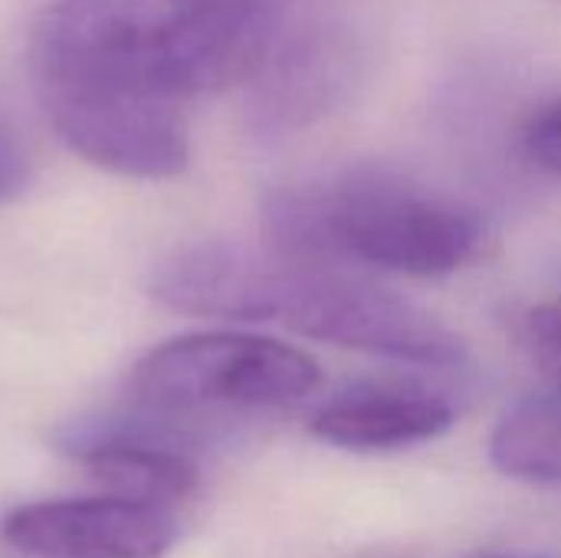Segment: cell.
Instances as JSON below:
<instances>
[{"instance_id": "6da1fadb", "label": "cell", "mask_w": 561, "mask_h": 558, "mask_svg": "<svg viewBox=\"0 0 561 558\" xmlns=\"http://www.w3.org/2000/svg\"><path fill=\"white\" fill-rule=\"evenodd\" d=\"M293 0H56L30 39L56 135L95 168L161 181L187 168V102L250 82Z\"/></svg>"}, {"instance_id": "7a4b0ae2", "label": "cell", "mask_w": 561, "mask_h": 558, "mask_svg": "<svg viewBox=\"0 0 561 558\" xmlns=\"http://www.w3.org/2000/svg\"><path fill=\"white\" fill-rule=\"evenodd\" d=\"M263 230L270 250L289 263H362L401 276L457 273L486 243L473 207L381 168L270 191Z\"/></svg>"}, {"instance_id": "3957f363", "label": "cell", "mask_w": 561, "mask_h": 558, "mask_svg": "<svg viewBox=\"0 0 561 558\" xmlns=\"http://www.w3.org/2000/svg\"><path fill=\"white\" fill-rule=\"evenodd\" d=\"M319 365L296 345L250 332H194L151 349L128 378L135 408L181 428L194 418L263 414L306 401Z\"/></svg>"}, {"instance_id": "277c9868", "label": "cell", "mask_w": 561, "mask_h": 558, "mask_svg": "<svg viewBox=\"0 0 561 558\" xmlns=\"http://www.w3.org/2000/svg\"><path fill=\"white\" fill-rule=\"evenodd\" d=\"M276 322L325 345L427 368H454L467 358L463 339L437 316L339 266L283 260Z\"/></svg>"}, {"instance_id": "5b68a950", "label": "cell", "mask_w": 561, "mask_h": 558, "mask_svg": "<svg viewBox=\"0 0 561 558\" xmlns=\"http://www.w3.org/2000/svg\"><path fill=\"white\" fill-rule=\"evenodd\" d=\"M3 539L36 558H164L178 536V510L118 493L66 497L16 506L0 523Z\"/></svg>"}, {"instance_id": "8992f818", "label": "cell", "mask_w": 561, "mask_h": 558, "mask_svg": "<svg viewBox=\"0 0 561 558\" xmlns=\"http://www.w3.org/2000/svg\"><path fill=\"white\" fill-rule=\"evenodd\" d=\"M362 76V46L348 26L309 23L279 33L250 79V115L266 135L296 132L332 115Z\"/></svg>"}, {"instance_id": "52a82bcc", "label": "cell", "mask_w": 561, "mask_h": 558, "mask_svg": "<svg viewBox=\"0 0 561 558\" xmlns=\"http://www.w3.org/2000/svg\"><path fill=\"white\" fill-rule=\"evenodd\" d=\"M283 260L227 240L174 250L151 273V296L171 312L230 322H276Z\"/></svg>"}, {"instance_id": "ba28073f", "label": "cell", "mask_w": 561, "mask_h": 558, "mask_svg": "<svg viewBox=\"0 0 561 558\" xmlns=\"http://www.w3.org/2000/svg\"><path fill=\"white\" fill-rule=\"evenodd\" d=\"M454 405L421 382H358L332 395L309 421L312 434L342 451H401L440 437Z\"/></svg>"}, {"instance_id": "9c48e42d", "label": "cell", "mask_w": 561, "mask_h": 558, "mask_svg": "<svg viewBox=\"0 0 561 558\" xmlns=\"http://www.w3.org/2000/svg\"><path fill=\"white\" fill-rule=\"evenodd\" d=\"M490 460L500 474L526 483H561V388L539 382L496 424Z\"/></svg>"}, {"instance_id": "30bf717a", "label": "cell", "mask_w": 561, "mask_h": 558, "mask_svg": "<svg viewBox=\"0 0 561 558\" xmlns=\"http://www.w3.org/2000/svg\"><path fill=\"white\" fill-rule=\"evenodd\" d=\"M519 339L539 372V382L561 388V299L533 306L519 322Z\"/></svg>"}, {"instance_id": "8fae6325", "label": "cell", "mask_w": 561, "mask_h": 558, "mask_svg": "<svg viewBox=\"0 0 561 558\" xmlns=\"http://www.w3.org/2000/svg\"><path fill=\"white\" fill-rule=\"evenodd\" d=\"M523 141H526L529 158L539 168L561 178V99H552L539 112H533V118L526 122Z\"/></svg>"}, {"instance_id": "7c38bea8", "label": "cell", "mask_w": 561, "mask_h": 558, "mask_svg": "<svg viewBox=\"0 0 561 558\" xmlns=\"http://www.w3.org/2000/svg\"><path fill=\"white\" fill-rule=\"evenodd\" d=\"M30 184V164L10 132L0 128V204L13 201Z\"/></svg>"}]
</instances>
